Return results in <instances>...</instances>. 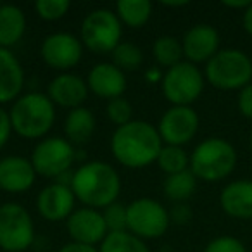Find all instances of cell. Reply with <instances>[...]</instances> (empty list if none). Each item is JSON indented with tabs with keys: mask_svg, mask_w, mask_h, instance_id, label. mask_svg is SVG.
Returning a JSON list of instances; mask_svg holds the SVG:
<instances>
[{
	"mask_svg": "<svg viewBox=\"0 0 252 252\" xmlns=\"http://www.w3.org/2000/svg\"><path fill=\"white\" fill-rule=\"evenodd\" d=\"M164 147L158 128L147 121L133 119L128 125L118 126L111 138L114 159L130 169H142L158 161Z\"/></svg>",
	"mask_w": 252,
	"mask_h": 252,
	"instance_id": "cell-1",
	"label": "cell"
},
{
	"mask_svg": "<svg viewBox=\"0 0 252 252\" xmlns=\"http://www.w3.org/2000/svg\"><path fill=\"white\" fill-rule=\"evenodd\" d=\"M71 190L76 200H80L85 207L105 209L111 204L118 202L121 180L118 171L107 162L88 161L74 171Z\"/></svg>",
	"mask_w": 252,
	"mask_h": 252,
	"instance_id": "cell-2",
	"label": "cell"
},
{
	"mask_svg": "<svg viewBox=\"0 0 252 252\" xmlns=\"http://www.w3.org/2000/svg\"><path fill=\"white\" fill-rule=\"evenodd\" d=\"M11 116L12 131L21 138L36 140L45 137L56 121L54 102L40 92H30L14 100Z\"/></svg>",
	"mask_w": 252,
	"mask_h": 252,
	"instance_id": "cell-3",
	"label": "cell"
},
{
	"mask_svg": "<svg viewBox=\"0 0 252 252\" xmlns=\"http://www.w3.org/2000/svg\"><path fill=\"white\" fill-rule=\"evenodd\" d=\"M237 159V151L230 142L211 137L193 149L190 156V171L197 180L220 182L233 173Z\"/></svg>",
	"mask_w": 252,
	"mask_h": 252,
	"instance_id": "cell-4",
	"label": "cell"
},
{
	"mask_svg": "<svg viewBox=\"0 0 252 252\" xmlns=\"http://www.w3.org/2000/svg\"><path fill=\"white\" fill-rule=\"evenodd\" d=\"M206 80L220 90H242L252 80V61L238 49H223L206 63Z\"/></svg>",
	"mask_w": 252,
	"mask_h": 252,
	"instance_id": "cell-5",
	"label": "cell"
},
{
	"mask_svg": "<svg viewBox=\"0 0 252 252\" xmlns=\"http://www.w3.org/2000/svg\"><path fill=\"white\" fill-rule=\"evenodd\" d=\"M123 23L111 9H95L81 23V43L97 54H112L121 43Z\"/></svg>",
	"mask_w": 252,
	"mask_h": 252,
	"instance_id": "cell-6",
	"label": "cell"
},
{
	"mask_svg": "<svg viewBox=\"0 0 252 252\" xmlns=\"http://www.w3.org/2000/svg\"><path fill=\"white\" fill-rule=\"evenodd\" d=\"M35 242V224L32 214L18 202L0 206V249L5 252H23Z\"/></svg>",
	"mask_w": 252,
	"mask_h": 252,
	"instance_id": "cell-7",
	"label": "cell"
},
{
	"mask_svg": "<svg viewBox=\"0 0 252 252\" xmlns=\"http://www.w3.org/2000/svg\"><path fill=\"white\" fill-rule=\"evenodd\" d=\"M128 214V231L135 237L147 240L159 238L169 228V211L159 200L142 197L126 206Z\"/></svg>",
	"mask_w": 252,
	"mask_h": 252,
	"instance_id": "cell-8",
	"label": "cell"
},
{
	"mask_svg": "<svg viewBox=\"0 0 252 252\" xmlns=\"http://www.w3.org/2000/svg\"><path fill=\"white\" fill-rule=\"evenodd\" d=\"M164 97L173 105H190L200 97L204 90V74L195 64L182 61L169 67L161 81Z\"/></svg>",
	"mask_w": 252,
	"mask_h": 252,
	"instance_id": "cell-9",
	"label": "cell"
},
{
	"mask_svg": "<svg viewBox=\"0 0 252 252\" xmlns=\"http://www.w3.org/2000/svg\"><path fill=\"white\" fill-rule=\"evenodd\" d=\"M30 161L36 175L56 180L59 175L71 169V166L76 161V151L66 138L49 137L35 145Z\"/></svg>",
	"mask_w": 252,
	"mask_h": 252,
	"instance_id": "cell-10",
	"label": "cell"
},
{
	"mask_svg": "<svg viewBox=\"0 0 252 252\" xmlns=\"http://www.w3.org/2000/svg\"><path fill=\"white\" fill-rule=\"evenodd\" d=\"M199 123V114L190 105H173L161 116L158 131L162 144L182 147L197 135Z\"/></svg>",
	"mask_w": 252,
	"mask_h": 252,
	"instance_id": "cell-11",
	"label": "cell"
},
{
	"mask_svg": "<svg viewBox=\"0 0 252 252\" xmlns=\"http://www.w3.org/2000/svg\"><path fill=\"white\" fill-rule=\"evenodd\" d=\"M83 43L71 33H52L45 36L40 47V56L43 63L52 69L67 71L74 67L83 56Z\"/></svg>",
	"mask_w": 252,
	"mask_h": 252,
	"instance_id": "cell-12",
	"label": "cell"
},
{
	"mask_svg": "<svg viewBox=\"0 0 252 252\" xmlns=\"http://www.w3.org/2000/svg\"><path fill=\"white\" fill-rule=\"evenodd\" d=\"M67 233L73 242L95 247L97 244L104 242L109 231L100 211L92 207H80L74 209V213L67 218Z\"/></svg>",
	"mask_w": 252,
	"mask_h": 252,
	"instance_id": "cell-13",
	"label": "cell"
},
{
	"mask_svg": "<svg viewBox=\"0 0 252 252\" xmlns=\"http://www.w3.org/2000/svg\"><path fill=\"white\" fill-rule=\"evenodd\" d=\"M183 57L192 64L207 63L220 52V33L211 25H195L182 40Z\"/></svg>",
	"mask_w": 252,
	"mask_h": 252,
	"instance_id": "cell-14",
	"label": "cell"
},
{
	"mask_svg": "<svg viewBox=\"0 0 252 252\" xmlns=\"http://www.w3.org/2000/svg\"><path fill=\"white\" fill-rule=\"evenodd\" d=\"M74 202L76 197L69 187L50 183L36 197V209L43 220L63 221L74 213Z\"/></svg>",
	"mask_w": 252,
	"mask_h": 252,
	"instance_id": "cell-15",
	"label": "cell"
},
{
	"mask_svg": "<svg viewBox=\"0 0 252 252\" xmlns=\"http://www.w3.org/2000/svg\"><path fill=\"white\" fill-rule=\"evenodd\" d=\"M88 85L83 78L73 73H61L49 83L47 97L54 102V105L66 107L69 111L83 107V102L88 97Z\"/></svg>",
	"mask_w": 252,
	"mask_h": 252,
	"instance_id": "cell-16",
	"label": "cell"
},
{
	"mask_svg": "<svg viewBox=\"0 0 252 252\" xmlns=\"http://www.w3.org/2000/svg\"><path fill=\"white\" fill-rule=\"evenodd\" d=\"M36 171L32 161L21 156H7L0 159V190L21 193L33 187Z\"/></svg>",
	"mask_w": 252,
	"mask_h": 252,
	"instance_id": "cell-17",
	"label": "cell"
},
{
	"mask_svg": "<svg viewBox=\"0 0 252 252\" xmlns=\"http://www.w3.org/2000/svg\"><path fill=\"white\" fill-rule=\"evenodd\" d=\"M88 90L97 97L112 100L126 92V76L112 63H98L90 69L87 78Z\"/></svg>",
	"mask_w": 252,
	"mask_h": 252,
	"instance_id": "cell-18",
	"label": "cell"
},
{
	"mask_svg": "<svg viewBox=\"0 0 252 252\" xmlns=\"http://www.w3.org/2000/svg\"><path fill=\"white\" fill-rule=\"evenodd\" d=\"M25 87V71L9 49L0 47V105L18 100Z\"/></svg>",
	"mask_w": 252,
	"mask_h": 252,
	"instance_id": "cell-19",
	"label": "cell"
},
{
	"mask_svg": "<svg viewBox=\"0 0 252 252\" xmlns=\"http://www.w3.org/2000/svg\"><path fill=\"white\" fill-rule=\"evenodd\" d=\"M221 209L237 220H252V180H237L221 190Z\"/></svg>",
	"mask_w": 252,
	"mask_h": 252,
	"instance_id": "cell-20",
	"label": "cell"
},
{
	"mask_svg": "<svg viewBox=\"0 0 252 252\" xmlns=\"http://www.w3.org/2000/svg\"><path fill=\"white\" fill-rule=\"evenodd\" d=\"M26 32V18L21 7L14 4L0 5V47H14Z\"/></svg>",
	"mask_w": 252,
	"mask_h": 252,
	"instance_id": "cell-21",
	"label": "cell"
},
{
	"mask_svg": "<svg viewBox=\"0 0 252 252\" xmlns=\"http://www.w3.org/2000/svg\"><path fill=\"white\" fill-rule=\"evenodd\" d=\"M95 131V116L87 107H78L67 112L64 119V133L71 144H87Z\"/></svg>",
	"mask_w": 252,
	"mask_h": 252,
	"instance_id": "cell-22",
	"label": "cell"
},
{
	"mask_svg": "<svg viewBox=\"0 0 252 252\" xmlns=\"http://www.w3.org/2000/svg\"><path fill=\"white\" fill-rule=\"evenodd\" d=\"M116 16L123 25L142 28L151 19L152 4L149 0H119L116 4Z\"/></svg>",
	"mask_w": 252,
	"mask_h": 252,
	"instance_id": "cell-23",
	"label": "cell"
},
{
	"mask_svg": "<svg viewBox=\"0 0 252 252\" xmlns=\"http://www.w3.org/2000/svg\"><path fill=\"white\" fill-rule=\"evenodd\" d=\"M164 193L169 200H173L175 204L178 202H187L190 197L193 195L197 189V178L190 169L182 173H176V175H169L164 180Z\"/></svg>",
	"mask_w": 252,
	"mask_h": 252,
	"instance_id": "cell-24",
	"label": "cell"
},
{
	"mask_svg": "<svg viewBox=\"0 0 252 252\" xmlns=\"http://www.w3.org/2000/svg\"><path fill=\"white\" fill-rule=\"evenodd\" d=\"M98 252H151L142 238L130 231L109 233L98 247Z\"/></svg>",
	"mask_w": 252,
	"mask_h": 252,
	"instance_id": "cell-25",
	"label": "cell"
},
{
	"mask_svg": "<svg viewBox=\"0 0 252 252\" xmlns=\"http://www.w3.org/2000/svg\"><path fill=\"white\" fill-rule=\"evenodd\" d=\"M152 52H154V57H156V61H158L159 66L168 67L169 69V67L182 63L183 47L178 38L164 35V36H159V38L154 42Z\"/></svg>",
	"mask_w": 252,
	"mask_h": 252,
	"instance_id": "cell-26",
	"label": "cell"
},
{
	"mask_svg": "<svg viewBox=\"0 0 252 252\" xmlns=\"http://www.w3.org/2000/svg\"><path fill=\"white\" fill-rule=\"evenodd\" d=\"M158 166L161 171H164L166 175H176L190 169V158L183 147H175V145H164L159 152L158 158Z\"/></svg>",
	"mask_w": 252,
	"mask_h": 252,
	"instance_id": "cell-27",
	"label": "cell"
},
{
	"mask_svg": "<svg viewBox=\"0 0 252 252\" xmlns=\"http://www.w3.org/2000/svg\"><path fill=\"white\" fill-rule=\"evenodd\" d=\"M144 63V52L140 47H137L131 42H121L112 50V64L123 73H131L137 71Z\"/></svg>",
	"mask_w": 252,
	"mask_h": 252,
	"instance_id": "cell-28",
	"label": "cell"
},
{
	"mask_svg": "<svg viewBox=\"0 0 252 252\" xmlns=\"http://www.w3.org/2000/svg\"><path fill=\"white\" fill-rule=\"evenodd\" d=\"M105 226L109 233H119V231H128V214H126V206L121 202H114L102 209Z\"/></svg>",
	"mask_w": 252,
	"mask_h": 252,
	"instance_id": "cell-29",
	"label": "cell"
},
{
	"mask_svg": "<svg viewBox=\"0 0 252 252\" xmlns=\"http://www.w3.org/2000/svg\"><path fill=\"white\" fill-rule=\"evenodd\" d=\"M69 0H36L35 12L43 21H57L69 11Z\"/></svg>",
	"mask_w": 252,
	"mask_h": 252,
	"instance_id": "cell-30",
	"label": "cell"
},
{
	"mask_svg": "<svg viewBox=\"0 0 252 252\" xmlns=\"http://www.w3.org/2000/svg\"><path fill=\"white\" fill-rule=\"evenodd\" d=\"M105 114H107L109 121H112L116 126H123L128 125L133 116V107L125 97H118L112 98V100L107 102V107H105Z\"/></svg>",
	"mask_w": 252,
	"mask_h": 252,
	"instance_id": "cell-31",
	"label": "cell"
},
{
	"mask_svg": "<svg viewBox=\"0 0 252 252\" xmlns=\"http://www.w3.org/2000/svg\"><path fill=\"white\" fill-rule=\"evenodd\" d=\"M204 252H247V249H245V245L238 238L230 237V235H223V237L213 238L206 245Z\"/></svg>",
	"mask_w": 252,
	"mask_h": 252,
	"instance_id": "cell-32",
	"label": "cell"
},
{
	"mask_svg": "<svg viewBox=\"0 0 252 252\" xmlns=\"http://www.w3.org/2000/svg\"><path fill=\"white\" fill-rule=\"evenodd\" d=\"M192 218H193V211L187 202L175 204V206H173V209L169 211V220H171V223L180 224V226L187 224L190 220H192Z\"/></svg>",
	"mask_w": 252,
	"mask_h": 252,
	"instance_id": "cell-33",
	"label": "cell"
},
{
	"mask_svg": "<svg viewBox=\"0 0 252 252\" xmlns=\"http://www.w3.org/2000/svg\"><path fill=\"white\" fill-rule=\"evenodd\" d=\"M238 111L242 116H245L247 119H252V83H249L247 87H244L238 92Z\"/></svg>",
	"mask_w": 252,
	"mask_h": 252,
	"instance_id": "cell-34",
	"label": "cell"
},
{
	"mask_svg": "<svg viewBox=\"0 0 252 252\" xmlns=\"http://www.w3.org/2000/svg\"><path fill=\"white\" fill-rule=\"evenodd\" d=\"M12 133V125H11V116L9 111H5L2 105H0V151L5 147V144L9 142Z\"/></svg>",
	"mask_w": 252,
	"mask_h": 252,
	"instance_id": "cell-35",
	"label": "cell"
},
{
	"mask_svg": "<svg viewBox=\"0 0 252 252\" xmlns=\"http://www.w3.org/2000/svg\"><path fill=\"white\" fill-rule=\"evenodd\" d=\"M59 252H98V249L92 247V245L78 244V242H69V244L63 245Z\"/></svg>",
	"mask_w": 252,
	"mask_h": 252,
	"instance_id": "cell-36",
	"label": "cell"
},
{
	"mask_svg": "<svg viewBox=\"0 0 252 252\" xmlns=\"http://www.w3.org/2000/svg\"><path fill=\"white\" fill-rule=\"evenodd\" d=\"M162 71L159 69V67H151V69L145 71V80L149 81V83H161L162 81Z\"/></svg>",
	"mask_w": 252,
	"mask_h": 252,
	"instance_id": "cell-37",
	"label": "cell"
},
{
	"mask_svg": "<svg viewBox=\"0 0 252 252\" xmlns=\"http://www.w3.org/2000/svg\"><path fill=\"white\" fill-rule=\"evenodd\" d=\"M224 7H231V9H247L251 5V0H223Z\"/></svg>",
	"mask_w": 252,
	"mask_h": 252,
	"instance_id": "cell-38",
	"label": "cell"
},
{
	"mask_svg": "<svg viewBox=\"0 0 252 252\" xmlns=\"http://www.w3.org/2000/svg\"><path fill=\"white\" fill-rule=\"evenodd\" d=\"M244 28H245V32L252 36V2L244 11Z\"/></svg>",
	"mask_w": 252,
	"mask_h": 252,
	"instance_id": "cell-39",
	"label": "cell"
},
{
	"mask_svg": "<svg viewBox=\"0 0 252 252\" xmlns=\"http://www.w3.org/2000/svg\"><path fill=\"white\" fill-rule=\"evenodd\" d=\"M161 4L164 7H185V5H189V2L187 0H162Z\"/></svg>",
	"mask_w": 252,
	"mask_h": 252,
	"instance_id": "cell-40",
	"label": "cell"
},
{
	"mask_svg": "<svg viewBox=\"0 0 252 252\" xmlns=\"http://www.w3.org/2000/svg\"><path fill=\"white\" fill-rule=\"evenodd\" d=\"M251 151H252V130H251Z\"/></svg>",
	"mask_w": 252,
	"mask_h": 252,
	"instance_id": "cell-41",
	"label": "cell"
},
{
	"mask_svg": "<svg viewBox=\"0 0 252 252\" xmlns=\"http://www.w3.org/2000/svg\"><path fill=\"white\" fill-rule=\"evenodd\" d=\"M0 5H2V4H0Z\"/></svg>",
	"mask_w": 252,
	"mask_h": 252,
	"instance_id": "cell-42",
	"label": "cell"
}]
</instances>
